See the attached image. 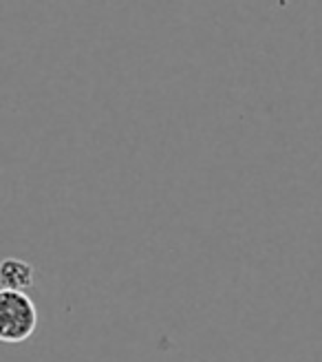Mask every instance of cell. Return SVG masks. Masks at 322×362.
I'll return each instance as SVG.
<instances>
[{
    "label": "cell",
    "mask_w": 322,
    "mask_h": 362,
    "mask_svg": "<svg viewBox=\"0 0 322 362\" xmlns=\"http://www.w3.org/2000/svg\"><path fill=\"white\" fill-rule=\"evenodd\" d=\"M0 279H3V289L23 292L33 283V267L23 259H5L0 265Z\"/></svg>",
    "instance_id": "obj_2"
},
{
    "label": "cell",
    "mask_w": 322,
    "mask_h": 362,
    "mask_svg": "<svg viewBox=\"0 0 322 362\" xmlns=\"http://www.w3.org/2000/svg\"><path fill=\"white\" fill-rule=\"evenodd\" d=\"M38 327V310L25 292H0V338L5 342H25Z\"/></svg>",
    "instance_id": "obj_1"
}]
</instances>
